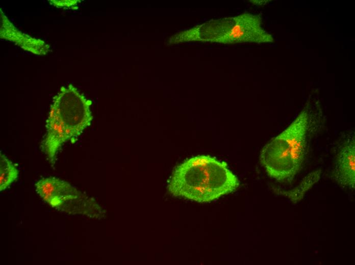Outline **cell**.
<instances>
[{
  "label": "cell",
  "instance_id": "cell-5",
  "mask_svg": "<svg viewBox=\"0 0 355 265\" xmlns=\"http://www.w3.org/2000/svg\"><path fill=\"white\" fill-rule=\"evenodd\" d=\"M34 186L40 198L54 207L76 200L83 195L68 182L55 177L42 178Z\"/></svg>",
  "mask_w": 355,
  "mask_h": 265
},
{
  "label": "cell",
  "instance_id": "cell-8",
  "mask_svg": "<svg viewBox=\"0 0 355 265\" xmlns=\"http://www.w3.org/2000/svg\"><path fill=\"white\" fill-rule=\"evenodd\" d=\"M18 176V170L4 154H0V191L8 188Z\"/></svg>",
  "mask_w": 355,
  "mask_h": 265
},
{
  "label": "cell",
  "instance_id": "cell-9",
  "mask_svg": "<svg viewBox=\"0 0 355 265\" xmlns=\"http://www.w3.org/2000/svg\"><path fill=\"white\" fill-rule=\"evenodd\" d=\"M80 1H49L50 3L57 7H71L77 4Z\"/></svg>",
  "mask_w": 355,
  "mask_h": 265
},
{
  "label": "cell",
  "instance_id": "cell-7",
  "mask_svg": "<svg viewBox=\"0 0 355 265\" xmlns=\"http://www.w3.org/2000/svg\"><path fill=\"white\" fill-rule=\"evenodd\" d=\"M321 174V169L311 172L302 179L298 186L290 191H280V194L288 197L293 202H297L302 199L306 192L319 180Z\"/></svg>",
  "mask_w": 355,
  "mask_h": 265
},
{
  "label": "cell",
  "instance_id": "cell-6",
  "mask_svg": "<svg viewBox=\"0 0 355 265\" xmlns=\"http://www.w3.org/2000/svg\"><path fill=\"white\" fill-rule=\"evenodd\" d=\"M333 177L340 186L354 189L355 142L354 136L348 139L339 152L333 171Z\"/></svg>",
  "mask_w": 355,
  "mask_h": 265
},
{
  "label": "cell",
  "instance_id": "cell-3",
  "mask_svg": "<svg viewBox=\"0 0 355 265\" xmlns=\"http://www.w3.org/2000/svg\"><path fill=\"white\" fill-rule=\"evenodd\" d=\"M92 101L71 84L62 87L56 95L46 121V133L40 148L52 164L66 142L75 139L90 125Z\"/></svg>",
  "mask_w": 355,
  "mask_h": 265
},
{
  "label": "cell",
  "instance_id": "cell-1",
  "mask_svg": "<svg viewBox=\"0 0 355 265\" xmlns=\"http://www.w3.org/2000/svg\"><path fill=\"white\" fill-rule=\"evenodd\" d=\"M323 124L319 105L308 101L293 121L261 150L260 162L268 175L279 181L292 180L303 165L313 137Z\"/></svg>",
  "mask_w": 355,
  "mask_h": 265
},
{
  "label": "cell",
  "instance_id": "cell-2",
  "mask_svg": "<svg viewBox=\"0 0 355 265\" xmlns=\"http://www.w3.org/2000/svg\"><path fill=\"white\" fill-rule=\"evenodd\" d=\"M239 186L227 165L208 155L188 158L176 166L167 184L175 197L210 202L235 191Z\"/></svg>",
  "mask_w": 355,
  "mask_h": 265
},
{
  "label": "cell",
  "instance_id": "cell-4",
  "mask_svg": "<svg viewBox=\"0 0 355 265\" xmlns=\"http://www.w3.org/2000/svg\"><path fill=\"white\" fill-rule=\"evenodd\" d=\"M260 14L244 13L240 15L211 19L172 36L168 44L195 41L234 44L274 42L272 35L262 26Z\"/></svg>",
  "mask_w": 355,
  "mask_h": 265
}]
</instances>
